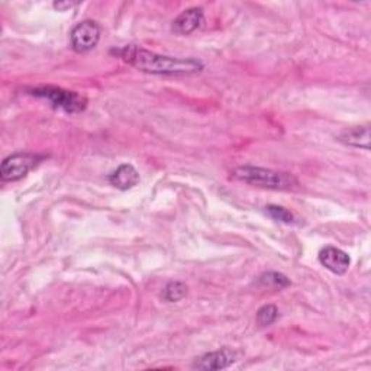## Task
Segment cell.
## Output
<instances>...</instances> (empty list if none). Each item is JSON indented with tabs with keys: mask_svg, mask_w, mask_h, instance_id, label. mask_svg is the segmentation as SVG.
Segmentation results:
<instances>
[{
	"mask_svg": "<svg viewBox=\"0 0 371 371\" xmlns=\"http://www.w3.org/2000/svg\"><path fill=\"white\" fill-rule=\"evenodd\" d=\"M258 283L263 288L274 289V290H281V289H286L290 286V280L285 274L276 273V271H269V273H264L263 276H259Z\"/></svg>",
	"mask_w": 371,
	"mask_h": 371,
	"instance_id": "cell-11",
	"label": "cell"
},
{
	"mask_svg": "<svg viewBox=\"0 0 371 371\" xmlns=\"http://www.w3.org/2000/svg\"><path fill=\"white\" fill-rule=\"evenodd\" d=\"M42 156L32 154V152H16L4 160L2 167H0V179L2 182H18L24 179L42 161Z\"/></svg>",
	"mask_w": 371,
	"mask_h": 371,
	"instance_id": "cell-4",
	"label": "cell"
},
{
	"mask_svg": "<svg viewBox=\"0 0 371 371\" xmlns=\"http://www.w3.org/2000/svg\"><path fill=\"white\" fill-rule=\"evenodd\" d=\"M76 6V4H73V2H55L54 4V8L57 9V11H60V12H64V11H67V9H72V8H74Z\"/></svg>",
	"mask_w": 371,
	"mask_h": 371,
	"instance_id": "cell-15",
	"label": "cell"
},
{
	"mask_svg": "<svg viewBox=\"0 0 371 371\" xmlns=\"http://www.w3.org/2000/svg\"><path fill=\"white\" fill-rule=\"evenodd\" d=\"M186 295H187V288L180 281H171L164 289V299L167 302H179Z\"/></svg>",
	"mask_w": 371,
	"mask_h": 371,
	"instance_id": "cell-12",
	"label": "cell"
},
{
	"mask_svg": "<svg viewBox=\"0 0 371 371\" xmlns=\"http://www.w3.org/2000/svg\"><path fill=\"white\" fill-rule=\"evenodd\" d=\"M277 316H278V311L274 304H266V306H263L257 312V322L261 326H269L276 322Z\"/></svg>",
	"mask_w": 371,
	"mask_h": 371,
	"instance_id": "cell-13",
	"label": "cell"
},
{
	"mask_svg": "<svg viewBox=\"0 0 371 371\" xmlns=\"http://www.w3.org/2000/svg\"><path fill=\"white\" fill-rule=\"evenodd\" d=\"M109 182L119 190H129L140 183V173L134 166L122 164L109 176Z\"/></svg>",
	"mask_w": 371,
	"mask_h": 371,
	"instance_id": "cell-9",
	"label": "cell"
},
{
	"mask_svg": "<svg viewBox=\"0 0 371 371\" xmlns=\"http://www.w3.org/2000/svg\"><path fill=\"white\" fill-rule=\"evenodd\" d=\"M100 39V27L95 20H83L77 24L72 34L70 42L76 53L92 51Z\"/></svg>",
	"mask_w": 371,
	"mask_h": 371,
	"instance_id": "cell-5",
	"label": "cell"
},
{
	"mask_svg": "<svg viewBox=\"0 0 371 371\" xmlns=\"http://www.w3.org/2000/svg\"><path fill=\"white\" fill-rule=\"evenodd\" d=\"M203 22V11L201 8H191L180 13L173 22V31L179 35H189L198 29Z\"/></svg>",
	"mask_w": 371,
	"mask_h": 371,
	"instance_id": "cell-8",
	"label": "cell"
},
{
	"mask_svg": "<svg viewBox=\"0 0 371 371\" xmlns=\"http://www.w3.org/2000/svg\"><path fill=\"white\" fill-rule=\"evenodd\" d=\"M232 177L245 184L271 190H290L299 186L297 179L290 173L252 166H243L235 168L232 171Z\"/></svg>",
	"mask_w": 371,
	"mask_h": 371,
	"instance_id": "cell-2",
	"label": "cell"
},
{
	"mask_svg": "<svg viewBox=\"0 0 371 371\" xmlns=\"http://www.w3.org/2000/svg\"><path fill=\"white\" fill-rule=\"evenodd\" d=\"M115 53L129 65L148 74L191 76L205 69V64L201 60L160 55L135 46H126Z\"/></svg>",
	"mask_w": 371,
	"mask_h": 371,
	"instance_id": "cell-1",
	"label": "cell"
},
{
	"mask_svg": "<svg viewBox=\"0 0 371 371\" xmlns=\"http://www.w3.org/2000/svg\"><path fill=\"white\" fill-rule=\"evenodd\" d=\"M267 212L269 215L273 217V220L278 221V222H285V224H292L293 222V215L281 206H276V205H270L267 206Z\"/></svg>",
	"mask_w": 371,
	"mask_h": 371,
	"instance_id": "cell-14",
	"label": "cell"
},
{
	"mask_svg": "<svg viewBox=\"0 0 371 371\" xmlns=\"http://www.w3.org/2000/svg\"><path fill=\"white\" fill-rule=\"evenodd\" d=\"M31 95L47 99L55 109H61L67 114H80L87 107V99L84 96L55 86L36 87L31 90Z\"/></svg>",
	"mask_w": 371,
	"mask_h": 371,
	"instance_id": "cell-3",
	"label": "cell"
},
{
	"mask_svg": "<svg viewBox=\"0 0 371 371\" xmlns=\"http://www.w3.org/2000/svg\"><path fill=\"white\" fill-rule=\"evenodd\" d=\"M339 141L356 148L370 149V126H356L345 130L339 137Z\"/></svg>",
	"mask_w": 371,
	"mask_h": 371,
	"instance_id": "cell-10",
	"label": "cell"
},
{
	"mask_svg": "<svg viewBox=\"0 0 371 371\" xmlns=\"http://www.w3.org/2000/svg\"><path fill=\"white\" fill-rule=\"evenodd\" d=\"M319 263L334 274L342 276L350 269L351 259L346 252L337 247H325L319 252Z\"/></svg>",
	"mask_w": 371,
	"mask_h": 371,
	"instance_id": "cell-7",
	"label": "cell"
},
{
	"mask_svg": "<svg viewBox=\"0 0 371 371\" xmlns=\"http://www.w3.org/2000/svg\"><path fill=\"white\" fill-rule=\"evenodd\" d=\"M239 358V354L231 348H222L220 351H213V353H208L202 357H199L198 360L194 361L193 367L198 368V370H205V371H210V370H224L231 367L234 363H236Z\"/></svg>",
	"mask_w": 371,
	"mask_h": 371,
	"instance_id": "cell-6",
	"label": "cell"
}]
</instances>
